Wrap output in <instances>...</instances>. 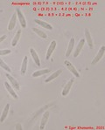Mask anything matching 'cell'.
Returning a JSON list of instances; mask_svg holds the SVG:
<instances>
[{"instance_id":"3957f363","label":"cell","mask_w":105,"mask_h":130,"mask_svg":"<svg viewBox=\"0 0 105 130\" xmlns=\"http://www.w3.org/2000/svg\"><path fill=\"white\" fill-rule=\"evenodd\" d=\"M56 45H57V42H56V40H52L51 43H50L49 46L47 48V51H46V60H48V59L51 58L52 53H54V50H55V48H56Z\"/></svg>"},{"instance_id":"9c48e42d","label":"cell","mask_w":105,"mask_h":130,"mask_svg":"<svg viewBox=\"0 0 105 130\" xmlns=\"http://www.w3.org/2000/svg\"><path fill=\"white\" fill-rule=\"evenodd\" d=\"M49 115H50V113L49 111H46L44 113V115H42V118H41V121H40V129L43 130L45 128L46 123H47L48 120H49Z\"/></svg>"},{"instance_id":"277c9868","label":"cell","mask_w":105,"mask_h":130,"mask_svg":"<svg viewBox=\"0 0 105 130\" xmlns=\"http://www.w3.org/2000/svg\"><path fill=\"white\" fill-rule=\"evenodd\" d=\"M16 14H17V18H18V19H19L21 27L25 28L26 25H27V23H26V20H25V17H24V14L21 11V10L18 8V9L16 10Z\"/></svg>"},{"instance_id":"7402d4cb","label":"cell","mask_w":105,"mask_h":130,"mask_svg":"<svg viewBox=\"0 0 105 130\" xmlns=\"http://www.w3.org/2000/svg\"><path fill=\"white\" fill-rule=\"evenodd\" d=\"M11 53V51L10 49H3L0 50V56H5V55H8Z\"/></svg>"},{"instance_id":"5b68a950","label":"cell","mask_w":105,"mask_h":130,"mask_svg":"<svg viewBox=\"0 0 105 130\" xmlns=\"http://www.w3.org/2000/svg\"><path fill=\"white\" fill-rule=\"evenodd\" d=\"M74 79H70L66 83V85L63 87V89H62V92H61V95L63 96V97H66V96L69 93L73 84H74Z\"/></svg>"},{"instance_id":"603a6c76","label":"cell","mask_w":105,"mask_h":130,"mask_svg":"<svg viewBox=\"0 0 105 130\" xmlns=\"http://www.w3.org/2000/svg\"><path fill=\"white\" fill-rule=\"evenodd\" d=\"M6 38H7V36H6V35L1 36V37H0V44H1L4 40H5V39H6Z\"/></svg>"},{"instance_id":"d6986e66","label":"cell","mask_w":105,"mask_h":130,"mask_svg":"<svg viewBox=\"0 0 105 130\" xmlns=\"http://www.w3.org/2000/svg\"><path fill=\"white\" fill-rule=\"evenodd\" d=\"M50 73V70L49 69H41V70H38V71H35L34 73H33L32 76L33 77H40L41 75L46 74V73Z\"/></svg>"},{"instance_id":"5bb4252c","label":"cell","mask_w":105,"mask_h":130,"mask_svg":"<svg viewBox=\"0 0 105 130\" xmlns=\"http://www.w3.org/2000/svg\"><path fill=\"white\" fill-rule=\"evenodd\" d=\"M17 19H18L17 14L16 13L12 14L11 19H10V21H9V24H8V30H9V31L14 30V28L16 26V23H17Z\"/></svg>"},{"instance_id":"7c38bea8","label":"cell","mask_w":105,"mask_h":130,"mask_svg":"<svg viewBox=\"0 0 105 130\" xmlns=\"http://www.w3.org/2000/svg\"><path fill=\"white\" fill-rule=\"evenodd\" d=\"M61 73H62V69H58V70H56L54 73H52L51 75H49L47 78L45 79V82L46 83H48V82H50V81H52V80H54V79H55L57 77H59V76L61 74Z\"/></svg>"},{"instance_id":"4fadbf2b","label":"cell","mask_w":105,"mask_h":130,"mask_svg":"<svg viewBox=\"0 0 105 130\" xmlns=\"http://www.w3.org/2000/svg\"><path fill=\"white\" fill-rule=\"evenodd\" d=\"M34 22H35L37 25H39L40 26L45 28V29H47V30H49V31H52V26L50 25V24H48L47 22L40 20V19H34Z\"/></svg>"},{"instance_id":"2e32d148","label":"cell","mask_w":105,"mask_h":130,"mask_svg":"<svg viewBox=\"0 0 105 130\" xmlns=\"http://www.w3.org/2000/svg\"><path fill=\"white\" fill-rule=\"evenodd\" d=\"M27 66H28V57L25 56L23 59V61L21 63V67H20V73L21 75H25L26 73V70H27Z\"/></svg>"},{"instance_id":"ffe728a7","label":"cell","mask_w":105,"mask_h":130,"mask_svg":"<svg viewBox=\"0 0 105 130\" xmlns=\"http://www.w3.org/2000/svg\"><path fill=\"white\" fill-rule=\"evenodd\" d=\"M33 31H34L35 33H37L38 35L40 36V38H42V39H47V34L45 32V31H43L42 30H40V29H38V28H35V27H33Z\"/></svg>"},{"instance_id":"e0dca14e","label":"cell","mask_w":105,"mask_h":130,"mask_svg":"<svg viewBox=\"0 0 105 130\" xmlns=\"http://www.w3.org/2000/svg\"><path fill=\"white\" fill-rule=\"evenodd\" d=\"M10 107H11V106H10L9 103L5 105V108H4L3 112H2L1 116H0V122H4V121H5V119L7 118V115H8V113H9Z\"/></svg>"},{"instance_id":"8fae6325","label":"cell","mask_w":105,"mask_h":130,"mask_svg":"<svg viewBox=\"0 0 105 130\" xmlns=\"http://www.w3.org/2000/svg\"><path fill=\"white\" fill-rule=\"evenodd\" d=\"M74 43H75V39H74V38L70 39L69 43H68V48H67L66 53H65V56L67 58L69 57L70 54L72 53L73 49H74Z\"/></svg>"},{"instance_id":"ba28073f","label":"cell","mask_w":105,"mask_h":130,"mask_svg":"<svg viewBox=\"0 0 105 130\" xmlns=\"http://www.w3.org/2000/svg\"><path fill=\"white\" fill-rule=\"evenodd\" d=\"M84 44H85V39H82L80 41H79L78 45H76L75 50H74V58H77L79 56V54L81 53V52H82V48L84 46Z\"/></svg>"},{"instance_id":"8992f818","label":"cell","mask_w":105,"mask_h":130,"mask_svg":"<svg viewBox=\"0 0 105 130\" xmlns=\"http://www.w3.org/2000/svg\"><path fill=\"white\" fill-rule=\"evenodd\" d=\"M5 76H6L7 79L9 80V82L11 83V86L13 87L14 89H16V90H19L20 89L19 83L18 82V80L13 77V76H11V74H10V73H6Z\"/></svg>"},{"instance_id":"9a60e30c","label":"cell","mask_w":105,"mask_h":130,"mask_svg":"<svg viewBox=\"0 0 105 130\" xmlns=\"http://www.w3.org/2000/svg\"><path fill=\"white\" fill-rule=\"evenodd\" d=\"M5 89L7 90L8 93L11 95V97H13L14 99H18V98H19V96H18V94L15 93V91H14V88L11 86V84H9L7 81L5 82Z\"/></svg>"},{"instance_id":"30bf717a","label":"cell","mask_w":105,"mask_h":130,"mask_svg":"<svg viewBox=\"0 0 105 130\" xmlns=\"http://www.w3.org/2000/svg\"><path fill=\"white\" fill-rule=\"evenodd\" d=\"M30 53H31L32 58H33L35 65L37 66V67H40V65H41V63H40V57H39V55H38L37 52L35 51V49H33V48H30Z\"/></svg>"},{"instance_id":"44dd1931","label":"cell","mask_w":105,"mask_h":130,"mask_svg":"<svg viewBox=\"0 0 105 130\" xmlns=\"http://www.w3.org/2000/svg\"><path fill=\"white\" fill-rule=\"evenodd\" d=\"M0 67H2V68L5 70V71H6L7 73H11V70L10 68V67L2 59H0Z\"/></svg>"},{"instance_id":"6da1fadb","label":"cell","mask_w":105,"mask_h":130,"mask_svg":"<svg viewBox=\"0 0 105 130\" xmlns=\"http://www.w3.org/2000/svg\"><path fill=\"white\" fill-rule=\"evenodd\" d=\"M104 52H105V46L102 45V46L100 48V50L98 51V53H96V55L95 56V58L93 59V60L91 62V66L96 65V64L102 59V57H103V55H104Z\"/></svg>"},{"instance_id":"cb8c5ba5","label":"cell","mask_w":105,"mask_h":130,"mask_svg":"<svg viewBox=\"0 0 105 130\" xmlns=\"http://www.w3.org/2000/svg\"><path fill=\"white\" fill-rule=\"evenodd\" d=\"M16 129H17V130H20V129H23V127H22V126L21 125H20V124H17V125H16Z\"/></svg>"},{"instance_id":"ac0fdd59","label":"cell","mask_w":105,"mask_h":130,"mask_svg":"<svg viewBox=\"0 0 105 130\" xmlns=\"http://www.w3.org/2000/svg\"><path fill=\"white\" fill-rule=\"evenodd\" d=\"M20 37H21V30H19V31H17V33L14 35V38L12 39V40H11V46L15 47L16 45H17Z\"/></svg>"},{"instance_id":"52a82bcc","label":"cell","mask_w":105,"mask_h":130,"mask_svg":"<svg viewBox=\"0 0 105 130\" xmlns=\"http://www.w3.org/2000/svg\"><path fill=\"white\" fill-rule=\"evenodd\" d=\"M84 36H85V41L88 43V45L90 49H93L94 47V45H93V39H92V37H91V34H90L89 31H88V28H85L84 30Z\"/></svg>"},{"instance_id":"7a4b0ae2","label":"cell","mask_w":105,"mask_h":130,"mask_svg":"<svg viewBox=\"0 0 105 130\" xmlns=\"http://www.w3.org/2000/svg\"><path fill=\"white\" fill-rule=\"evenodd\" d=\"M64 65L66 66L67 68L69 70L70 73H73V75H74V77H76V78L80 77V73H79V72L77 71V69L75 68V67L73 65L71 62L68 61V60H65V61H64Z\"/></svg>"}]
</instances>
